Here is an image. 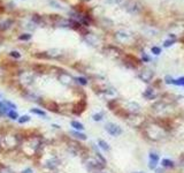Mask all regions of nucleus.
I'll list each match as a JSON object with an SVG mask.
<instances>
[{"mask_svg":"<svg viewBox=\"0 0 184 173\" xmlns=\"http://www.w3.org/2000/svg\"><path fill=\"white\" fill-rule=\"evenodd\" d=\"M88 170L90 171H93V172H97V171H100L103 167H104V164L101 162H99L97 158H92V157H89L84 160Z\"/></svg>","mask_w":184,"mask_h":173,"instance_id":"nucleus-1","label":"nucleus"},{"mask_svg":"<svg viewBox=\"0 0 184 173\" xmlns=\"http://www.w3.org/2000/svg\"><path fill=\"white\" fill-rule=\"evenodd\" d=\"M105 129L107 131V133L110 134L112 136H120V135L122 134V128L119 126V125H116V124H113V122H108V124H106V126H105Z\"/></svg>","mask_w":184,"mask_h":173,"instance_id":"nucleus-2","label":"nucleus"},{"mask_svg":"<svg viewBox=\"0 0 184 173\" xmlns=\"http://www.w3.org/2000/svg\"><path fill=\"white\" fill-rule=\"evenodd\" d=\"M126 9L128 11L129 13H131V14H137V13L140 12L142 7H140V5L137 1H132L131 0V1H128L126 4Z\"/></svg>","mask_w":184,"mask_h":173,"instance_id":"nucleus-3","label":"nucleus"},{"mask_svg":"<svg viewBox=\"0 0 184 173\" xmlns=\"http://www.w3.org/2000/svg\"><path fill=\"white\" fill-rule=\"evenodd\" d=\"M154 76V73L152 72V69H148V68H145L143 69L139 74H138V77L143 81V82H151V80Z\"/></svg>","mask_w":184,"mask_h":173,"instance_id":"nucleus-4","label":"nucleus"},{"mask_svg":"<svg viewBox=\"0 0 184 173\" xmlns=\"http://www.w3.org/2000/svg\"><path fill=\"white\" fill-rule=\"evenodd\" d=\"M59 81L65 85H72L74 82V77L68 73H61L59 75Z\"/></svg>","mask_w":184,"mask_h":173,"instance_id":"nucleus-5","label":"nucleus"},{"mask_svg":"<svg viewBox=\"0 0 184 173\" xmlns=\"http://www.w3.org/2000/svg\"><path fill=\"white\" fill-rule=\"evenodd\" d=\"M128 113H131V114H137L138 112H139V110H140V106L137 104V103H135V102H129L128 104H127V109H124Z\"/></svg>","mask_w":184,"mask_h":173,"instance_id":"nucleus-6","label":"nucleus"},{"mask_svg":"<svg viewBox=\"0 0 184 173\" xmlns=\"http://www.w3.org/2000/svg\"><path fill=\"white\" fill-rule=\"evenodd\" d=\"M124 61H126V64L128 65L129 67H131V68H136L138 65H140V60L139 59H137V58L133 57V56H130V54L126 57Z\"/></svg>","mask_w":184,"mask_h":173,"instance_id":"nucleus-7","label":"nucleus"},{"mask_svg":"<svg viewBox=\"0 0 184 173\" xmlns=\"http://www.w3.org/2000/svg\"><path fill=\"white\" fill-rule=\"evenodd\" d=\"M21 82L22 83H24L25 85H29V84H31L32 82H34V80H35V76L32 75V73H29V72H24L22 75H21Z\"/></svg>","mask_w":184,"mask_h":173,"instance_id":"nucleus-8","label":"nucleus"},{"mask_svg":"<svg viewBox=\"0 0 184 173\" xmlns=\"http://www.w3.org/2000/svg\"><path fill=\"white\" fill-rule=\"evenodd\" d=\"M59 164H60V162H59V159L56 157H51V158H48L45 162V166L47 169H50V170H55L59 166Z\"/></svg>","mask_w":184,"mask_h":173,"instance_id":"nucleus-9","label":"nucleus"},{"mask_svg":"<svg viewBox=\"0 0 184 173\" xmlns=\"http://www.w3.org/2000/svg\"><path fill=\"white\" fill-rule=\"evenodd\" d=\"M155 124H158V126L162 129H166V131H170L171 129V125L169 124L168 120H166L164 118H160V119H157L155 120Z\"/></svg>","mask_w":184,"mask_h":173,"instance_id":"nucleus-10","label":"nucleus"},{"mask_svg":"<svg viewBox=\"0 0 184 173\" xmlns=\"http://www.w3.org/2000/svg\"><path fill=\"white\" fill-rule=\"evenodd\" d=\"M60 56H62V51L60 49H52L45 52L46 58H59Z\"/></svg>","mask_w":184,"mask_h":173,"instance_id":"nucleus-11","label":"nucleus"},{"mask_svg":"<svg viewBox=\"0 0 184 173\" xmlns=\"http://www.w3.org/2000/svg\"><path fill=\"white\" fill-rule=\"evenodd\" d=\"M84 40H85L88 44L92 45V46H96V45L98 44V38H97L93 34H86V35L84 36Z\"/></svg>","mask_w":184,"mask_h":173,"instance_id":"nucleus-12","label":"nucleus"},{"mask_svg":"<svg viewBox=\"0 0 184 173\" xmlns=\"http://www.w3.org/2000/svg\"><path fill=\"white\" fill-rule=\"evenodd\" d=\"M106 54L112 56V57H119V56L121 54V51H120L119 49L114 47V46H108V47L106 49Z\"/></svg>","mask_w":184,"mask_h":173,"instance_id":"nucleus-13","label":"nucleus"},{"mask_svg":"<svg viewBox=\"0 0 184 173\" xmlns=\"http://www.w3.org/2000/svg\"><path fill=\"white\" fill-rule=\"evenodd\" d=\"M129 38H130V35H129L128 32H126V31H119V32H116V39L120 40V42H122V43L127 42Z\"/></svg>","mask_w":184,"mask_h":173,"instance_id":"nucleus-14","label":"nucleus"},{"mask_svg":"<svg viewBox=\"0 0 184 173\" xmlns=\"http://www.w3.org/2000/svg\"><path fill=\"white\" fill-rule=\"evenodd\" d=\"M12 24H13V20L11 19H7L5 21H2V22H0V31H4L6 29H8Z\"/></svg>","mask_w":184,"mask_h":173,"instance_id":"nucleus-15","label":"nucleus"},{"mask_svg":"<svg viewBox=\"0 0 184 173\" xmlns=\"http://www.w3.org/2000/svg\"><path fill=\"white\" fill-rule=\"evenodd\" d=\"M4 141H5V147H6V145H11V147L16 145V144H15V143H16V140H15L14 136H6V138H5Z\"/></svg>","mask_w":184,"mask_h":173,"instance_id":"nucleus-16","label":"nucleus"},{"mask_svg":"<svg viewBox=\"0 0 184 173\" xmlns=\"http://www.w3.org/2000/svg\"><path fill=\"white\" fill-rule=\"evenodd\" d=\"M143 96L147 98V99H152V98H154L155 97V94H154V90L152 89V88H147L146 90H145V93L143 94Z\"/></svg>","mask_w":184,"mask_h":173,"instance_id":"nucleus-17","label":"nucleus"},{"mask_svg":"<svg viewBox=\"0 0 184 173\" xmlns=\"http://www.w3.org/2000/svg\"><path fill=\"white\" fill-rule=\"evenodd\" d=\"M161 164H162L164 167H167V169H171V167H174V162L170 160V159H166V158L165 159H162Z\"/></svg>","mask_w":184,"mask_h":173,"instance_id":"nucleus-18","label":"nucleus"},{"mask_svg":"<svg viewBox=\"0 0 184 173\" xmlns=\"http://www.w3.org/2000/svg\"><path fill=\"white\" fill-rule=\"evenodd\" d=\"M98 144H99V145H100V148H101V149H104L105 151H108V150H110V145H108V143H107V142H105L104 140H99V141H98Z\"/></svg>","mask_w":184,"mask_h":173,"instance_id":"nucleus-19","label":"nucleus"},{"mask_svg":"<svg viewBox=\"0 0 184 173\" xmlns=\"http://www.w3.org/2000/svg\"><path fill=\"white\" fill-rule=\"evenodd\" d=\"M72 126L77 131H83L84 129V126L81 122H78V121H72Z\"/></svg>","mask_w":184,"mask_h":173,"instance_id":"nucleus-20","label":"nucleus"},{"mask_svg":"<svg viewBox=\"0 0 184 173\" xmlns=\"http://www.w3.org/2000/svg\"><path fill=\"white\" fill-rule=\"evenodd\" d=\"M0 111H1L2 113H8V112L11 111V109L2 102V103H0Z\"/></svg>","mask_w":184,"mask_h":173,"instance_id":"nucleus-21","label":"nucleus"},{"mask_svg":"<svg viewBox=\"0 0 184 173\" xmlns=\"http://www.w3.org/2000/svg\"><path fill=\"white\" fill-rule=\"evenodd\" d=\"M41 21H43V18H41L40 15H38V14H34V15H32V22H34L35 24L41 23Z\"/></svg>","mask_w":184,"mask_h":173,"instance_id":"nucleus-22","label":"nucleus"},{"mask_svg":"<svg viewBox=\"0 0 184 173\" xmlns=\"http://www.w3.org/2000/svg\"><path fill=\"white\" fill-rule=\"evenodd\" d=\"M31 112H32V113H35V114L41 115V117H44V118H47L46 114H45V112H44V111H41V110H38V109H31Z\"/></svg>","mask_w":184,"mask_h":173,"instance_id":"nucleus-23","label":"nucleus"},{"mask_svg":"<svg viewBox=\"0 0 184 173\" xmlns=\"http://www.w3.org/2000/svg\"><path fill=\"white\" fill-rule=\"evenodd\" d=\"M48 4H50L51 6H54V8H58V9H62V8H63V7H62L59 2H56L55 0H50V1H48Z\"/></svg>","mask_w":184,"mask_h":173,"instance_id":"nucleus-24","label":"nucleus"},{"mask_svg":"<svg viewBox=\"0 0 184 173\" xmlns=\"http://www.w3.org/2000/svg\"><path fill=\"white\" fill-rule=\"evenodd\" d=\"M72 134H73L75 137L79 138V140H86V135H85V134H82V133H77V132H73Z\"/></svg>","mask_w":184,"mask_h":173,"instance_id":"nucleus-25","label":"nucleus"},{"mask_svg":"<svg viewBox=\"0 0 184 173\" xmlns=\"http://www.w3.org/2000/svg\"><path fill=\"white\" fill-rule=\"evenodd\" d=\"M18 39H20V40H24V42H25V40H30V39H31V35H30V34H22V35L18 37Z\"/></svg>","mask_w":184,"mask_h":173,"instance_id":"nucleus-26","label":"nucleus"},{"mask_svg":"<svg viewBox=\"0 0 184 173\" xmlns=\"http://www.w3.org/2000/svg\"><path fill=\"white\" fill-rule=\"evenodd\" d=\"M151 51H152V53L155 54V56H159V54L161 53V49H160L159 46H153V47L151 49Z\"/></svg>","mask_w":184,"mask_h":173,"instance_id":"nucleus-27","label":"nucleus"},{"mask_svg":"<svg viewBox=\"0 0 184 173\" xmlns=\"http://www.w3.org/2000/svg\"><path fill=\"white\" fill-rule=\"evenodd\" d=\"M79 84H82V85H85V84H88V80L85 78V77H76L75 78Z\"/></svg>","mask_w":184,"mask_h":173,"instance_id":"nucleus-28","label":"nucleus"},{"mask_svg":"<svg viewBox=\"0 0 184 173\" xmlns=\"http://www.w3.org/2000/svg\"><path fill=\"white\" fill-rule=\"evenodd\" d=\"M7 114H8V117H9L11 119H13V120H15V119H18V113H16L14 110H11V111H9Z\"/></svg>","mask_w":184,"mask_h":173,"instance_id":"nucleus-29","label":"nucleus"},{"mask_svg":"<svg viewBox=\"0 0 184 173\" xmlns=\"http://www.w3.org/2000/svg\"><path fill=\"white\" fill-rule=\"evenodd\" d=\"M173 84H176V85H184V77H180L177 80H174L173 81Z\"/></svg>","mask_w":184,"mask_h":173,"instance_id":"nucleus-30","label":"nucleus"},{"mask_svg":"<svg viewBox=\"0 0 184 173\" xmlns=\"http://www.w3.org/2000/svg\"><path fill=\"white\" fill-rule=\"evenodd\" d=\"M30 120V117L29 115H23V117H21L20 119H18V122L20 124H24V122H28Z\"/></svg>","mask_w":184,"mask_h":173,"instance_id":"nucleus-31","label":"nucleus"},{"mask_svg":"<svg viewBox=\"0 0 184 173\" xmlns=\"http://www.w3.org/2000/svg\"><path fill=\"white\" fill-rule=\"evenodd\" d=\"M103 117H104V113H96V114H93V120L100 121V120H103Z\"/></svg>","mask_w":184,"mask_h":173,"instance_id":"nucleus-32","label":"nucleus"},{"mask_svg":"<svg viewBox=\"0 0 184 173\" xmlns=\"http://www.w3.org/2000/svg\"><path fill=\"white\" fill-rule=\"evenodd\" d=\"M4 103H5V104H6V105H7V106L11 109V110H14V109H16V105H15V104H13V103H12V102H9V100H5Z\"/></svg>","mask_w":184,"mask_h":173,"instance_id":"nucleus-33","label":"nucleus"},{"mask_svg":"<svg viewBox=\"0 0 184 173\" xmlns=\"http://www.w3.org/2000/svg\"><path fill=\"white\" fill-rule=\"evenodd\" d=\"M174 39H168V40H165V43H164V46L165 47H169V46H171L173 44H174Z\"/></svg>","mask_w":184,"mask_h":173,"instance_id":"nucleus-34","label":"nucleus"},{"mask_svg":"<svg viewBox=\"0 0 184 173\" xmlns=\"http://www.w3.org/2000/svg\"><path fill=\"white\" fill-rule=\"evenodd\" d=\"M150 160H155V162H158V160H159V156L157 154H154V153H151V154H150Z\"/></svg>","mask_w":184,"mask_h":173,"instance_id":"nucleus-35","label":"nucleus"},{"mask_svg":"<svg viewBox=\"0 0 184 173\" xmlns=\"http://www.w3.org/2000/svg\"><path fill=\"white\" fill-rule=\"evenodd\" d=\"M157 164H158V162H155V160H150V169H151V170H155V169H157Z\"/></svg>","mask_w":184,"mask_h":173,"instance_id":"nucleus-36","label":"nucleus"},{"mask_svg":"<svg viewBox=\"0 0 184 173\" xmlns=\"http://www.w3.org/2000/svg\"><path fill=\"white\" fill-rule=\"evenodd\" d=\"M9 54H11V57L15 58V59H20V58H21V54L18 53V51H12Z\"/></svg>","mask_w":184,"mask_h":173,"instance_id":"nucleus-37","label":"nucleus"},{"mask_svg":"<svg viewBox=\"0 0 184 173\" xmlns=\"http://www.w3.org/2000/svg\"><path fill=\"white\" fill-rule=\"evenodd\" d=\"M173 81H174V78H171L170 76H167L166 77V82L168 83V84H170V83H173Z\"/></svg>","mask_w":184,"mask_h":173,"instance_id":"nucleus-38","label":"nucleus"},{"mask_svg":"<svg viewBox=\"0 0 184 173\" xmlns=\"http://www.w3.org/2000/svg\"><path fill=\"white\" fill-rule=\"evenodd\" d=\"M108 2H110V4H120L122 0H107Z\"/></svg>","mask_w":184,"mask_h":173,"instance_id":"nucleus-39","label":"nucleus"},{"mask_svg":"<svg viewBox=\"0 0 184 173\" xmlns=\"http://www.w3.org/2000/svg\"><path fill=\"white\" fill-rule=\"evenodd\" d=\"M0 173H13L9 169H4V170H1L0 171Z\"/></svg>","mask_w":184,"mask_h":173,"instance_id":"nucleus-40","label":"nucleus"},{"mask_svg":"<svg viewBox=\"0 0 184 173\" xmlns=\"http://www.w3.org/2000/svg\"><path fill=\"white\" fill-rule=\"evenodd\" d=\"M143 60H144V61H150L151 59H150V57H147L145 53H143Z\"/></svg>","mask_w":184,"mask_h":173,"instance_id":"nucleus-41","label":"nucleus"},{"mask_svg":"<svg viewBox=\"0 0 184 173\" xmlns=\"http://www.w3.org/2000/svg\"><path fill=\"white\" fill-rule=\"evenodd\" d=\"M22 173H34V171H32L31 169H25Z\"/></svg>","mask_w":184,"mask_h":173,"instance_id":"nucleus-42","label":"nucleus"},{"mask_svg":"<svg viewBox=\"0 0 184 173\" xmlns=\"http://www.w3.org/2000/svg\"><path fill=\"white\" fill-rule=\"evenodd\" d=\"M94 173H110V172H105V171H103V170H100V171H97V172Z\"/></svg>","mask_w":184,"mask_h":173,"instance_id":"nucleus-43","label":"nucleus"},{"mask_svg":"<svg viewBox=\"0 0 184 173\" xmlns=\"http://www.w3.org/2000/svg\"><path fill=\"white\" fill-rule=\"evenodd\" d=\"M133 173H145V172H133Z\"/></svg>","mask_w":184,"mask_h":173,"instance_id":"nucleus-44","label":"nucleus"}]
</instances>
